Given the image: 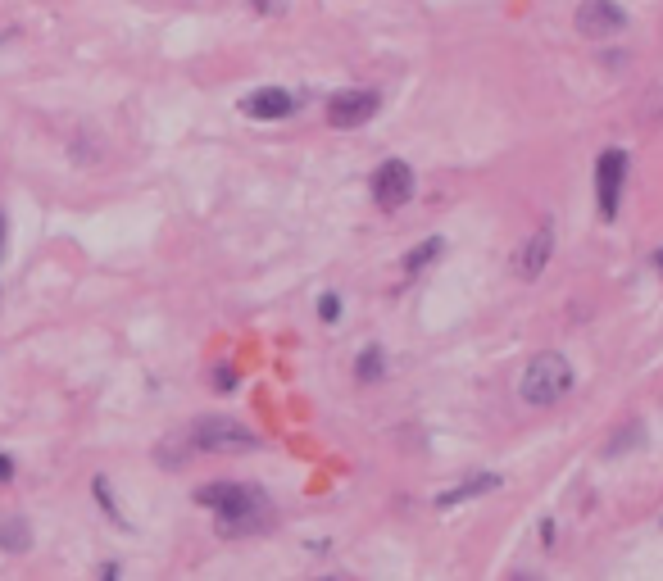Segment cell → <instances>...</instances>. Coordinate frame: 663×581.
<instances>
[{
    "label": "cell",
    "instance_id": "cell-4",
    "mask_svg": "<svg viewBox=\"0 0 663 581\" xmlns=\"http://www.w3.org/2000/svg\"><path fill=\"white\" fill-rule=\"evenodd\" d=\"M623 182H627V155L623 150H604L595 159V200H600V218L614 223L618 205H623Z\"/></svg>",
    "mask_w": 663,
    "mask_h": 581
},
{
    "label": "cell",
    "instance_id": "cell-17",
    "mask_svg": "<svg viewBox=\"0 0 663 581\" xmlns=\"http://www.w3.org/2000/svg\"><path fill=\"white\" fill-rule=\"evenodd\" d=\"M10 477H14V459L10 454H0V482H10Z\"/></svg>",
    "mask_w": 663,
    "mask_h": 581
},
{
    "label": "cell",
    "instance_id": "cell-18",
    "mask_svg": "<svg viewBox=\"0 0 663 581\" xmlns=\"http://www.w3.org/2000/svg\"><path fill=\"white\" fill-rule=\"evenodd\" d=\"M100 581H119V563H105V568H100Z\"/></svg>",
    "mask_w": 663,
    "mask_h": 581
},
{
    "label": "cell",
    "instance_id": "cell-7",
    "mask_svg": "<svg viewBox=\"0 0 663 581\" xmlns=\"http://www.w3.org/2000/svg\"><path fill=\"white\" fill-rule=\"evenodd\" d=\"M550 255H555V223L550 218H541V227H536L532 237L518 246V255H514V273L518 277H541L545 273V264H550Z\"/></svg>",
    "mask_w": 663,
    "mask_h": 581
},
{
    "label": "cell",
    "instance_id": "cell-21",
    "mask_svg": "<svg viewBox=\"0 0 663 581\" xmlns=\"http://www.w3.org/2000/svg\"><path fill=\"white\" fill-rule=\"evenodd\" d=\"M0 246H5V214H0Z\"/></svg>",
    "mask_w": 663,
    "mask_h": 581
},
{
    "label": "cell",
    "instance_id": "cell-13",
    "mask_svg": "<svg viewBox=\"0 0 663 581\" xmlns=\"http://www.w3.org/2000/svg\"><path fill=\"white\" fill-rule=\"evenodd\" d=\"M382 364H386V355L377 350V345H368L364 355L355 359V377L359 382H377V377H382Z\"/></svg>",
    "mask_w": 663,
    "mask_h": 581
},
{
    "label": "cell",
    "instance_id": "cell-20",
    "mask_svg": "<svg viewBox=\"0 0 663 581\" xmlns=\"http://www.w3.org/2000/svg\"><path fill=\"white\" fill-rule=\"evenodd\" d=\"M514 581H541V577H532V572H518V577Z\"/></svg>",
    "mask_w": 663,
    "mask_h": 581
},
{
    "label": "cell",
    "instance_id": "cell-1",
    "mask_svg": "<svg viewBox=\"0 0 663 581\" xmlns=\"http://www.w3.org/2000/svg\"><path fill=\"white\" fill-rule=\"evenodd\" d=\"M196 504L218 513V536H246L268 527V495L246 482H209L196 491Z\"/></svg>",
    "mask_w": 663,
    "mask_h": 581
},
{
    "label": "cell",
    "instance_id": "cell-8",
    "mask_svg": "<svg viewBox=\"0 0 663 581\" xmlns=\"http://www.w3.org/2000/svg\"><path fill=\"white\" fill-rule=\"evenodd\" d=\"M627 28V10H618L614 0H582L577 5V32L582 37H618Z\"/></svg>",
    "mask_w": 663,
    "mask_h": 581
},
{
    "label": "cell",
    "instance_id": "cell-6",
    "mask_svg": "<svg viewBox=\"0 0 663 581\" xmlns=\"http://www.w3.org/2000/svg\"><path fill=\"white\" fill-rule=\"evenodd\" d=\"M377 109H382V100H377V91H341V96H332V105H327V123L332 128H364L368 119H373Z\"/></svg>",
    "mask_w": 663,
    "mask_h": 581
},
{
    "label": "cell",
    "instance_id": "cell-16",
    "mask_svg": "<svg viewBox=\"0 0 663 581\" xmlns=\"http://www.w3.org/2000/svg\"><path fill=\"white\" fill-rule=\"evenodd\" d=\"M337 314H341V300H337V296H323V300H318V318H323V323H337Z\"/></svg>",
    "mask_w": 663,
    "mask_h": 581
},
{
    "label": "cell",
    "instance_id": "cell-15",
    "mask_svg": "<svg viewBox=\"0 0 663 581\" xmlns=\"http://www.w3.org/2000/svg\"><path fill=\"white\" fill-rule=\"evenodd\" d=\"M209 382L218 386V391H232V386H237V368H228V364H218L214 373H209Z\"/></svg>",
    "mask_w": 663,
    "mask_h": 581
},
{
    "label": "cell",
    "instance_id": "cell-11",
    "mask_svg": "<svg viewBox=\"0 0 663 581\" xmlns=\"http://www.w3.org/2000/svg\"><path fill=\"white\" fill-rule=\"evenodd\" d=\"M32 545V527L23 518H0V550L23 554Z\"/></svg>",
    "mask_w": 663,
    "mask_h": 581
},
{
    "label": "cell",
    "instance_id": "cell-5",
    "mask_svg": "<svg viewBox=\"0 0 663 581\" xmlns=\"http://www.w3.org/2000/svg\"><path fill=\"white\" fill-rule=\"evenodd\" d=\"M414 168L405 164V159H386V164H377L373 173V200L377 209H405L409 200H414Z\"/></svg>",
    "mask_w": 663,
    "mask_h": 581
},
{
    "label": "cell",
    "instance_id": "cell-14",
    "mask_svg": "<svg viewBox=\"0 0 663 581\" xmlns=\"http://www.w3.org/2000/svg\"><path fill=\"white\" fill-rule=\"evenodd\" d=\"M91 491H96V500H100V509H105V513H109V518H114V522H119V527H123V513H119V509H114V495H109V482H105V477H96V482H91Z\"/></svg>",
    "mask_w": 663,
    "mask_h": 581
},
{
    "label": "cell",
    "instance_id": "cell-10",
    "mask_svg": "<svg viewBox=\"0 0 663 581\" xmlns=\"http://www.w3.org/2000/svg\"><path fill=\"white\" fill-rule=\"evenodd\" d=\"M495 486H500V473H477V477H468V482H459V486H450V491L436 495V509H455V504L477 500V495L495 491Z\"/></svg>",
    "mask_w": 663,
    "mask_h": 581
},
{
    "label": "cell",
    "instance_id": "cell-9",
    "mask_svg": "<svg viewBox=\"0 0 663 581\" xmlns=\"http://www.w3.org/2000/svg\"><path fill=\"white\" fill-rule=\"evenodd\" d=\"M241 114L255 123H278L296 114V96L282 87H255L250 96H241Z\"/></svg>",
    "mask_w": 663,
    "mask_h": 581
},
{
    "label": "cell",
    "instance_id": "cell-22",
    "mask_svg": "<svg viewBox=\"0 0 663 581\" xmlns=\"http://www.w3.org/2000/svg\"><path fill=\"white\" fill-rule=\"evenodd\" d=\"M323 581H327V577H323Z\"/></svg>",
    "mask_w": 663,
    "mask_h": 581
},
{
    "label": "cell",
    "instance_id": "cell-19",
    "mask_svg": "<svg viewBox=\"0 0 663 581\" xmlns=\"http://www.w3.org/2000/svg\"><path fill=\"white\" fill-rule=\"evenodd\" d=\"M654 268H659V273H663V250H654Z\"/></svg>",
    "mask_w": 663,
    "mask_h": 581
},
{
    "label": "cell",
    "instance_id": "cell-12",
    "mask_svg": "<svg viewBox=\"0 0 663 581\" xmlns=\"http://www.w3.org/2000/svg\"><path fill=\"white\" fill-rule=\"evenodd\" d=\"M441 250H446V241H441V237H427L423 246H414V250L405 255V273H423V268L432 264L436 255H441Z\"/></svg>",
    "mask_w": 663,
    "mask_h": 581
},
{
    "label": "cell",
    "instance_id": "cell-3",
    "mask_svg": "<svg viewBox=\"0 0 663 581\" xmlns=\"http://www.w3.org/2000/svg\"><path fill=\"white\" fill-rule=\"evenodd\" d=\"M191 445H196V450H209V454H246L259 445V436L250 432L246 423H237V418L205 414L191 423Z\"/></svg>",
    "mask_w": 663,
    "mask_h": 581
},
{
    "label": "cell",
    "instance_id": "cell-2",
    "mask_svg": "<svg viewBox=\"0 0 663 581\" xmlns=\"http://www.w3.org/2000/svg\"><path fill=\"white\" fill-rule=\"evenodd\" d=\"M568 391H573V364H568L564 355H555V350L536 355L532 364L523 368V382H518V395H523L527 404H555V400H564Z\"/></svg>",
    "mask_w": 663,
    "mask_h": 581
}]
</instances>
